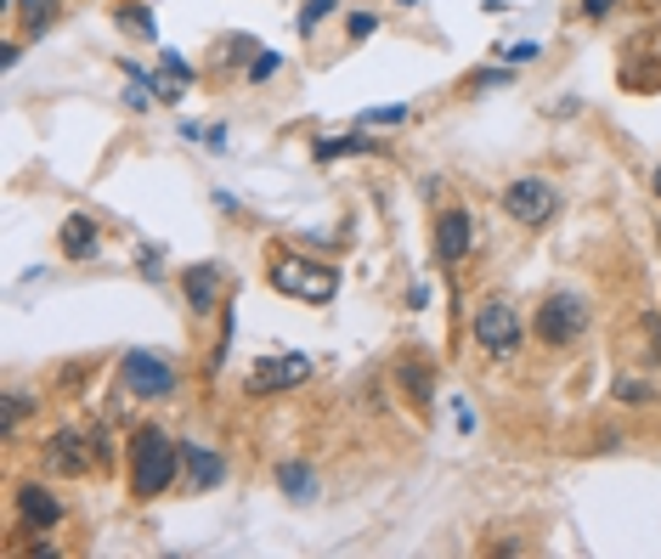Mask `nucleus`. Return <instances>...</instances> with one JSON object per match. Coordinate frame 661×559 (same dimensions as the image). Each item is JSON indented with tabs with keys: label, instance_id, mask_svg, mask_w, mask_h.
<instances>
[{
	"label": "nucleus",
	"instance_id": "nucleus-24",
	"mask_svg": "<svg viewBox=\"0 0 661 559\" xmlns=\"http://www.w3.org/2000/svg\"><path fill=\"white\" fill-rule=\"evenodd\" d=\"M617 401H650V390L639 379H617Z\"/></svg>",
	"mask_w": 661,
	"mask_h": 559
},
{
	"label": "nucleus",
	"instance_id": "nucleus-10",
	"mask_svg": "<svg viewBox=\"0 0 661 559\" xmlns=\"http://www.w3.org/2000/svg\"><path fill=\"white\" fill-rule=\"evenodd\" d=\"M436 255H441L447 266L469 255V215H463V209H447V215L436 221Z\"/></svg>",
	"mask_w": 661,
	"mask_h": 559
},
{
	"label": "nucleus",
	"instance_id": "nucleus-21",
	"mask_svg": "<svg viewBox=\"0 0 661 559\" xmlns=\"http://www.w3.org/2000/svg\"><path fill=\"white\" fill-rule=\"evenodd\" d=\"M644 340H650V362L661 367V311H650V316H644Z\"/></svg>",
	"mask_w": 661,
	"mask_h": 559
},
{
	"label": "nucleus",
	"instance_id": "nucleus-26",
	"mask_svg": "<svg viewBox=\"0 0 661 559\" xmlns=\"http://www.w3.org/2000/svg\"><path fill=\"white\" fill-rule=\"evenodd\" d=\"M610 12V0H588V18H605Z\"/></svg>",
	"mask_w": 661,
	"mask_h": 559
},
{
	"label": "nucleus",
	"instance_id": "nucleus-7",
	"mask_svg": "<svg viewBox=\"0 0 661 559\" xmlns=\"http://www.w3.org/2000/svg\"><path fill=\"white\" fill-rule=\"evenodd\" d=\"M317 373V362L311 356H300V351H289V356H266V362H255V373H249V390L260 396V390H295V385H306Z\"/></svg>",
	"mask_w": 661,
	"mask_h": 559
},
{
	"label": "nucleus",
	"instance_id": "nucleus-20",
	"mask_svg": "<svg viewBox=\"0 0 661 559\" xmlns=\"http://www.w3.org/2000/svg\"><path fill=\"white\" fill-rule=\"evenodd\" d=\"M362 125H407V108H367Z\"/></svg>",
	"mask_w": 661,
	"mask_h": 559
},
{
	"label": "nucleus",
	"instance_id": "nucleus-9",
	"mask_svg": "<svg viewBox=\"0 0 661 559\" xmlns=\"http://www.w3.org/2000/svg\"><path fill=\"white\" fill-rule=\"evenodd\" d=\"M181 463H186V481H193V492H210V486H221V475H226V463H221L210 447H199V441H181Z\"/></svg>",
	"mask_w": 661,
	"mask_h": 559
},
{
	"label": "nucleus",
	"instance_id": "nucleus-3",
	"mask_svg": "<svg viewBox=\"0 0 661 559\" xmlns=\"http://www.w3.org/2000/svg\"><path fill=\"white\" fill-rule=\"evenodd\" d=\"M503 209H509V221H521V226H548L554 209H559V193L543 175H521V181L503 186Z\"/></svg>",
	"mask_w": 661,
	"mask_h": 559
},
{
	"label": "nucleus",
	"instance_id": "nucleus-19",
	"mask_svg": "<svg viewBox=\"0 0 661 559\" xmlns=\"http://www.w3.org/2000/svg\"><path fill=\"white\" fill-rule=\"evenodd\" d=\"M277 68H282V57H277V52H260V57L249 63V79H255V85H266Z\"/></svg>",
	"mask_w": 661,
	"mask_h": 559
},
{
	"label": "nucleus",
	"instance_id": "nucleus-11",
	"mask_svg": "<svg viewBox=\"0 0 661 559\" xmlns=\"http://www.w3.org/2000/svg\"><path fill=\"white\" fill-rule=\"evenodd\" d=\"M18 515L29 526H57L63 520V503L45 492V486H18Z\"/></svg>",
	"mask_w": 661,
	"mask_h": 559
},
{
	"label": "nucleus",
	"instance_id": "nucleus-22",
	"mask_svg": "<svg viewBox=\"0 0 661 559\" xmlns=\"http://www.w3.org/2000/svg\"><path fill=\"white\" fill-rule=\"evenodd\" d=\"M119 23H125V29H136V34H148V40H153V18H148V12H130V7H125V12H119Z\"/></svg>",
	"mask_w": 661,
	"mask_h": 559
},
{
	"label": "nucleus",
	"instance_id": "nucleus-2",
	"mask_svg": "<svg viewBox=\"0 0 661 559\" xmlns=\"http://www.w3.org/2000/svg\"><path fill=\"white\" fill-rule=\"evenodd\" d=\"M271 289L277 294H289V300H334L340 294V277H334V266H311V260H277L271 266Z\"/></svg>",
	"mask_w": 661,
	"mask_h": 559
},
{
	"label": "nucleus",
	"instance_id": "nucleus-14",
	"mask_svg": "<svg viewBox=\"0 0 661 559\" xmlns=\"http://www.w3.org/2000/svg\"><path fill=\"white\" fill-rule=\"evenodd\" d=\"M396 379H402V390L413 396V407H430V401H436V385H430V367H424L418 356H402V362H396Z\"/></svg>",
	"mask_w": 661,
	"mask_h": 559
},
{
	"label": "nucleus",
	"instance_id": "nucleus-6",
	"mask_svg": "<svg viewBox=\"0 0 661 559\" xmlns=\"http://www.w3.org/2000/svg\"><path fill=\"white\" fill-rule=\"evenodd\" d=\"M476 345L492 351V356H514V351H521V322H514V311L503 300H487L476 311Z\"/></svg>",
	"mask_w": 661,
	"mask_h": 559
},
{
	"label": "nucleus",
	"instance_id": "nucleus-5",
	"mask_svg": "<svg viewBox=\"0 0 661 559\" xmlns=\"http://www.w3.org/2000/svg\"><path fill=\"white\" fill-rule=\"evenodd\" d=\"M125 385H130L141 401H164V396L175 390V367H170L164 356H153V351H130V356H125Z\"/></svg>",
	"mask_w": 661,
	"mask_h": 559
},
{
	"label": "nucleus",
	"instance_id": "nucleus-28",
	"mask_svg": "<svg viewBox=\"0 0 661 559\" xmlns=\"http://www.w3.org/2000/svg\"><path fill=\"white\" fill-rule=\"evenodd\" d=\"M396 7H418V0H396Z\"/></svg>",
	"mask_w": 661,
	"mask_h": 559
},
{
	"label": "nucleus",
	"instance_id": "nucleus-16",
	"mask_svg": "<svg viewBox=\"0 0 661 559\" xmlns=\"http://www.w3.org/2000/svg\"><path fill=\"white\" fill-rule=\"evenodd\" d=\"M18 12H23V29H29V34H40V29H52L57 0H18Z\"/></svg>",
	"mask_w": 661,
	"mask_h": 559
},
{
	"label": "nucleus",
	"instance_id": "nucleus-17",
	"mask_svg": "<svg viewBox=\"0 0 661 559\" xmlns=\"http://www.w3.org/2000/svg\"><path fill=\"white\" fill-rule=\"evenodd\" d=\"M340 153H373V142L356 130V136H340V142H317V159H340Z\"/></svg>",
	"mask_w": 661,
	"mask_h": 559
},
{
	"label": "nucleus",
	"instance_id": "nucleus-12",
	"mask_svg": "<svg viewBox=\"0 0 661 559\" xmlns=\"http://www.w3.org/2000/svg\"><path fill=\"white\" fill-rule=\"evenodd\" d=\"M57 244H63V255H68V260L97 255V221H90V215H68V221H63V232H57Z\"/></svg>",
	"mask_w": 661,
	"mask_h": 559
},
{
	"label": "nucleus",
	"instance_id": "nucleus-23",
	"mask_svg": "<svg viewBox=\"0 0 661 559\" xmlns=\"http://www.w3.org/2000/svg\"><path fill=\"white\" fill-rule=\"evenodd\" d=\"M351 40H362V34H373V29H380V18H373V12H351Z\"/></svg>",
	"mask_w": 661,
	"mask_h": 559
},
{
	"label": "nucleus",
	"instance_id": "nucleus-27",
	"mask_svg": "<svg viewBox=\"0 0 661 559\" xmlns=\"http://www.w3.org/2000/svg\"><path fill=\"white\" fill-rule=\"evenodd\" d=\"M655 193H661V164H655Z\"/></svg>",
	"mask_w": 661,
	"mask_h": 559
},
{
	"label": "nucleus",
	"instance_id": "nucleus-18",
	"mask_svg": "<svg viewBox=\"0 0 661 559\" xmlns=\"http://www.w3.org/2000/svg\"><path fill=\"white\" fill-rule=\"evenodd\" d=\"M328 12H334V0H306V7H300V34H311Z\"/></svg>",
	"mask_w": 661,
	"mask_h": 559
},
{
	"label": "nucleus",
	"instance_id": "nucleus-4",
	"mask_svg": "<svg viewBox=\"0 0 661 559\" xmlns=\"http://www.w3.org/2000/svg\"><path fill=\"white\" fill-rule=\"evenodd\" d=\"M583 329H588V305L577 294H548L537 305V340L543 345H572V340H583Z\"/></svg>",
	"mask_w": 661,
	"mask_h": 559
},
{
	"label": "nucleus",
	"instance_id": "nucleus-13",
	"mask_svg": "<svg viewBox=\"0 0 661 559\" xmlns=\"http://www.w3.org/2000/svg\"><path fill=\"white\" fill-rule=\"evenodd\" d=\"M186 300H193V311H210L215 294H221V266H186Z\"/></svg>",
	"mask_w": 661,
	"mask_h": 559
},
{
	"label": "nucleus",
	"instance_id": "nucleus-8",
	"mask_svg": "<svg viewBox=\"0 0 661 559\" xmlns=\"http://www.w3.org/2000/svg\"><path fill=\"white\" fill-rule=\"evenodd\" d=\"M85 441L74 436V430H57L52 441H45V470L52 475H85Z\"/></svg>",
	"mask_w": 661,
	"mask_h": 559
},
{
	"label": "nucleus",
	"instance_id": "nucleus-15",
	"mask_svg": "<svg viewBox=\"0 0 661 559\" xmlns=\"http://www.w3.org/2000/svg\"><path fill=\"white\" fill-rule=\"evenodd\" d=\"M277 486L289 492L295 503H311V497H317V475L306 470V463H295V458H289V463H277Z\"/></svg>",
	"mask_w": 661,
	"mask_h": 559
},
{
	"label": "nucleus",
	"instance_id": "nucleus-1",
	"mask_svg": "<svg viewBox=\"0 0 661 559\" xmlns=\"http://www.w3.org/2000/svg\"><path fill=\"white\" fill-rule=\"evenodd\" d=\"M175 463H181V447L164 436V430H136L130 441V486L136 497H159L170 481H175Z\"/></svg>",
	"mask_w": 661,
	"mask_h": 559
},
{
	"label": "nucleus",
	"instance_id": "nucleus-25",
	"mask_svg": "<svg viewBox=\"0 0 661 559\" xmlns=\"http://www.w3.org/2000/svg\"><path fill=\"white\" fill-rule=\"evenodd\" d=\"M29 412V396H7V436L18 430V418Z\"/></svg>",
	"mask_w": 661,
	"mask_h": 559
}]
</instances>
